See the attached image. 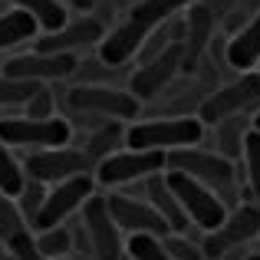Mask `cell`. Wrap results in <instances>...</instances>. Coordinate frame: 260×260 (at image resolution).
Segmentation results:
<instances>
[{"instance_id":"cell-15","label":"cell","mask_w":260,"mask_h":260,"mask_svg":"<svg viewBox=\"0 0 260 260\" xmlns=\"http://www.w3.org/2000/svg\"><path fill=\"white\" fill-rule=\"evenodd\" d=\"M184 17V37H181V73H194V66L204 59L211 40L217 37V17L201 4L191 0L181 10Z\"/></svg>"},{"instance_id":"cell-2","label":"cell","mask_w":260,"mask_h":260,"mask_svg":"<svg viewBox=\"0 0 260 260\" xmlns=\"http://www.w3.org/2000/svg\"><path fill=\"white\" fill-rule=\"evenodd\" d=\"M204 142V122L198 115H152V119H132L125 128L128 148H155L172 152L184 145Z\"/></svg>"},{"instance_id":"cell-25","label":"cell","mask_w":260,"mask_h":260,"mask_svg":"<svg viewBox=\"0 0 260 260\" xmlns=\"http://www.w3.org/2000/svg\"><path fill=\"white\" fill-rule=\"evenodd\" d=\"M241 175H244V181H247L250 198H257V201H260V132H257L254 125H250L247 135H244Z\"/></svg>"},{"instance_id":"cell-26","label":"cell","mask_w":260,"mask_h":260,"mask_svg":"<svg viewBox=\"0 0 260 260\" xmlns=\"http://www.w3.org/2000/svg\"><path fill=\"white\" fill-rule=\"evenodd\" d=\"M33 241H37L40 254L46 260H63L73 254V237H70V224H56V228H43L33 231Z\"/></svg>"},{"instance_id":"cell-32","label":"cell","mask_w":260,"mask_h":260,"mask_svg":"<svg viewBox=\"0 0 260 260\" xmlns=\"http://www.w3.org/2000/svg\"><path fill=\"white\" fill-rule=\"evenodd\" d=\"M26 228H30V224L23 221L17 201H13L10 194H4V191H0V241L7 244L13 234H20V231H26Z\"/></svg>"},{"instance_id":"cell-17","label":"cell","mask_w":260,"mask_h":260,"mask_svg":"<svg viewBox=\"0 0 260 260\" xmlns=\"http://www.w3.org/2000/svg\"><path fill=\"white\" fill-rule=\"evenodd\" d=\"M145 33H148V26H142L139 20H132V17L115 20L112 26H106L102 40L95 43V56L109 66H132L135 56H139V50H142Z\"/></svg>"},{"instance_id":"cell-8","label":"cell","mask_w":260,"mask_h":260,"mask_svg":"<svg viewBox=\"0 0 260 260\" xmlns=\"http://www.w3.org/2000/svg\"><path fill=\"white\" fill-rule=\"evenodd\" d=\"M95 191H99V184H95L92 172L73 175V178L56 181V184H46V198H43V208H40L37 221H33V231L66 224L73 214H79V208L86 204V198L95 194Z\"/></svg>"},{"instance_id":"cell-37","label":"cell","mask_w":260,"mask_h":260,"mask_svg":"<svg viewBox=\"0 0 260 260\" xmlns=\"http://www.w3.org/2000/svg\"><path fill=\"white\" fill-rule=\"evenodd\" d=\"M66 7H73V10H79V13H89L95 7V0H66Z\"/></svg>"},{"instance_id":"cell-7","label":"cell","mask_w":260,"mask_h":260,"mask_svg":"<svg viewBox=\"0 0 260 260\" xmlns=\"http://www.w3.org/2000/svg\"><path fill=\"white\" fill-rule=\"evenodd\" d=\"M165 181H168V188L175 191V198H178V204H181L184 217H188L198 231L208 234V231H214L217 224L224 221L228 204H224L221 198L208 188V184H201L198 178H191V175H184V172H175V168H165Z\"/></svg>"},{"instance_id":"cell-24","label":"cell","mask_w":260,"mask_h":260,"mask_svg":"<svg viewBox=\"0 0 260 260\" xmlns=\"http://www.w3.org/2000/svg\"><path fill=\"white\" fill-rule=\"evenodd\" d=\"M188 4H191V0H132L125 17L139 20L142 26H148V30H152L155 23H161V20H172L175 13H181Z\"/></svg>"},{"instance_id":"cell-13","label":"cell","mask_w":260,"mask_h":260,"mask_svg":"<svg viewBox=\"0 0 260 260\" xmlns=\"http://www.w3.org/2000/svg\"><path fill=\"white\" fill-rule=\"evenodd\" d=\"M79 56L76 53H43V50H26L17 53L4 63V76H20V79H37V83H59L76 73Z\"/></svg>"},{"instance_id":"cell-12","label":"cell","mask_w":260,"mask_h":260,"mask_svg":"<svg viewBox=\"0 0 260 260\" xmlns=\"http://www.w3.org/2000/svg\"><path fill=\"white\" fill-rule=\"evenodd\" d=\"M23 161V175L33 178V181H43V184H56L66 181L73 175H83L92 172V161L83 155V148H73V145H59V148H37L30 152Z\"/></svg>"},{"instance_id":"cell-16","label":"cell","mask_w":260,"mask_h":260,"mask_svg":"<svg viewBox=\"0 0 260 260\" xmlns=\"http://www.w3.org/2000/svg\"><path fill=\"white\" fill-rule=\"evenodd\" d=\"M106 204H109V211H112L115 224H119L122 231H128V234H158V237L168 234L165 217L148 201H142V198H132V194H125V191L112 188L106 194Z\"/></svg>"},{"instance_id":"cell-34","label":"cell","mask_w":260,"mask_h":260,"mask_svg":"<svg viewBox=\"0 0 260 260\" xmlns=\"http://www.w3.org/2000/svg\"><path fill=\"white\" fill-rule=\"evenodd\" d=\"M7 250L13 254V260H46L43 254H40L37 241H33V231H20V234H13L10 241H7Z\"/></svg>"},{"instance_id":"cell-19","label":"cell","mask_w":260,"mask_h":260,"mask_svg":"<svg viewBox=\"0 0 260 260\" xmlns=\"http://www.w3.org/2000/svg\"><path fill=\"white\" fill-rule=\"evenodd\" d=\"M139 184H142V191H145V201L152 204V208L158 211L161 217H165L168 231H188V228H191V221L184 217V211H181V204H178L175 191L168 188L165 172H155V175L142 178Z\"/></svg>"},{"instance_id":"cell-35","label":"cell","mask_w":260,"mask_h":260,"mask_svg":"<svg viewBox=\"0 0 260 260\" xmlns=\"http://www.w3.org/2000/svg\"><path fill=\"white\" fill-rule=\"evenodd\" d=\"M201 4L208 7V10H211V13H214V17H217V23H221V20L228 17V13L234 10V7L241 4V0H201Z\"/></svg>"},{"instance_id":"cell-22","label":"cell","mask_w":260,"mask_h":260,"mask_svg":"<svg viewBox=\"0 0 260 260\" xmlns=\"http://www.w3.org/2000/svg\"><path fill=\"white\" fill-rule=\"evenodd\" d=\"M247 128H250V112H237V115H228V119L214 122V152L231 161H241Z\"/></svg>"},{"instance_id":"cell-33","label":"cell","mask_w":260,"mask_h":260,"mask_svg":"<svg viewBox=\"0 0 260 260\" xmlns=\"http://www.w3.org/2000/svg\"><path fill=\"white\" fill-rule=\"evenodd\" d=\"M20 115H26V119H50V115H56V99H53V89H50V83H46V86H40L37 92H33L30 99L23 102Z\"/></svg>"},{"instance_id":"cell-36","label":"cell","mask_w":260,"mask_h":260,"mask_svg":"<svg viewBox=\"0 0 260 260\" xmlns=\"http://www.w3.org/2000/svg\"><path fill=\"white\" fill-rule=\"evenodd\" d=\"M244 247H247V244H241V247H231V250H224V254L217 257V260H244V257H247V254H244Z\"/></svg>"},{"instance_id":"cell-5","label":"cell","mask_w":260,"mask_h":260,"mask_svg":"<svg viewBox=\"0 0 260 260\" xmlns=\"http://www.w3.org/2000/svg\"><path fill=\"white\" fill-rule=\"evenodd\" d=\"M165 172V152L155 148H119L92 165V178L99 188H122V184H139L142 178Z\"/></svg>"},{"instance_id":"cell-20","label":"cell","mask_w":260,"mask_h":260,"mask_svg":"<svg viewBox=\"0 0 260 260\" xmlns=\"http://www.w3.org/2000/svg\"><path fill=\"white\" fill-rule=\"evenodd\" d=\"M119 145H125V122H115V119H102L95 122L89 132H83V155L89 161H99L106 158V155L119 152Z\"/></svg>"},{"instance_id":"cell-10","label":"cell","mask_w":260,"mask_h":260,"mask_svg":"<svg viewBox=\"0 0 260 260\" xmlns=\"http://www.w3.org/2000/svg\"><path fill=\"white\" fill-rule=\"evenodd\" d=\"M254 237H260V201L257 204H234V208L224 214V221L217 224L214 231H208L201 241V250L208 260H217L224 250L241 247V244H250Z\"/></svg>"},{"instance_id":"cell-30","label":"cell","mask_w":260,"mask_h":260,"mask_svg":"<svg viewBox=\"0 0 260 260\" xmlns=\"http://www.w3.org/2000/svg\"><path fill=\"white\" fill-rule=\"evenodd\" d=\"M43 198H46V184H43V181H33V178H26L23 188L13 194V201H17V208H20V214H23V221L30 224V231H33V221H37L40 208H43Z\"/></svg>"},{"instance_id":"cell-14","label":"cell","mask_w":260,"mask_h":260,"mask_svg":"<svg viewBox=\"0 0 260 260\" xmlns=\"http://www.w3.org/2000/svg\"><path fill=\"white\" fill-rule=\"evenodd\" d=\"M106 33V26L92 17V13H79V17H70L63 26L50 33H37L33 40V50L43 53H83L86 46H95Z\"/></svg>"},{"instance_id":"cell-3","label":"cell","mask_w":260,"mask_h":260,"mask_svg":"<svg viewBox=\"0 0 260 260\" xmlns=\"http://www.w3.org/2000/svg\"><path fill=\"white\" fill-rule=\"evenodd\" d=\"M66 109L86 119H115L132 122L142 115V102L128 92V86H102V83H76L66 92Z\"/></svg>"},{"instance_id":"cell-29","label":"cell","mask_w":260,"mask_h":260,"mask_svg":"<svg viewBox=\"0 0 260 260\" xmlns=\"http://www.w3.org/2000/svg\"><path fill=\"white\" fill-rule=\"evenodd\" d=\"M125 254L128 260H172V254L165 250L158 234H128Z\"/></svg>"},{"instance_id":"cell-9","label":"cell","mask_w":260,"mask_h":260,"mask_svg":"<svg viewBox=\"0 0 260 260\" xmlns=\"http://www.w3.org/2000/svg\"><path fill=\"white\" fill-rule=\"evenodd\" d=\"M79 221H83L89 244H92V257L95 260H122L125 257V237L122 228L115 224L112 211L106 204V194H89L86 204L79 208Z\"/></svg>"},{"instance_id":"cell-1","label":"cell","mask_w":260,"mask_h":260,"mask_svg":"<svg viewBox=\"0 0 260 260\" xmlns=\"http://www.w3.org/2000/svg\"><path fill=\"white\" fill-rule=\"evenodd\" d=\"M165 168H175V172H184L191 178H198L201 184H208L224 204H241L234 201V188H237V178H244L237 172V161L217 155L214 148H201V145H184V148H172L165 152Z\"/></svg>"},{"instance_id":"cell-6","label":"cell","mask_w":260,"mask_h":260,"mask_svg":"<svg viewBox=\"0 0 260 260\" xmlns=\"http://www.w3.org/2000/svg\"><path fill=\"white\" fill-rule=\"evenodd\" d=\"M254 109H260V76L257 70H250V73H237V79H231V83L211 89L198 106V119L204 125H214L228 115L254 112Z\"/></svg>"},{"instance_id":"cell-28","label":"cell","mask_w":260,"mask_h":260,"mask_svg":"<svg viewBox=\"0 0 260 260\" xmlns=\"http://www.w3.org/2000/svg\"><path fill=\"white\" fill-rule=\"evenodd\" d=\"M26 175H23V161L13 155V148L7 145L4 139H0V191L4 194H17L20 188H23Z\"/></svg>"},{"instance_id":"cell-4","label":"cell","mask_w":260,"mask_h":260,"mask_svg":"<svg viewBox=\"0 0 260 260\" xmlns=\"http://www.w3.org/2000/svg\"><path fill=\"white\" fill-rule=\"evenodd\" d=\"M0 139L10 148H59L70 145L76 139L73 122L63 115H50V119H26V115H0Z\"/></svg>"},{"instance_id":"cell-31","label":"cell","mask_w":260,"mask_h":260,"mask_svg":"<svg viewBox=\"0 0 260 260\" xmlns=\"http://www.w3.org/2000/svg\"><path fill=\"white\" fill-rule=\"evenodd\" d=\"M161 244L172 254V260H208L201 250V241H188V231H168V234H161Z\"/></svg>"},{"instance_id":"cell-39","label":"cell","mask_w":260,"mask_h":260,"mask_svg":"<svg viewBox=\"0 0 260 260\" xmlns=\"http://www.w3.org/2000/svg\"><path fill=\"white\" fill-rule=\"evenodd\" d=\"M244 260H260V250H257V254H247V257H244Z\"/></svg>"},{"instance_id":"cell-23","label":"cell","mask_w":260,"mask_h":260,"mask_svg":"<svg viewBox=\"0 0 260 260\" xmlns=\"http://www.w3.org/2000/svg\"><path fill=\"white\" fill-rule=\"evenodd\" d=\"M7 4L30 13V17L37 20L40 33H50V30H56V26H63L66 20H70L66 0H7Z\"/></svg>"},{"instance_id":"cell-40","label":"cell","mask_w":260,"mask_h":260,"mask_svg":"<svg viewBox=\"0 0 260 260\" xmlns=\"http://www.w3.org/2000/svg\"><path fill=\"white\" fill-rule=\"evenodd\" d=\"M257 76H260V63H257Z\"/></svg>"},{"instance_id":"cell-18","label":"cell","mask_w":260,"mask_h":260,"mask_svg":"<svg viewBox=\"0 0 260 260\" xmlns=\"http://www.w3.org/2000/svg\"><path fill=\"white\" fill-rule=\"evenodd\" d=\"M224 59L234 73H250L260 63V10L224 40Z\"/></svg>"},{"instance_id":"cell-38","label":"cell","mask_w":260,"mask_h":260,"mask_svg":"<svg viewBox=\"0 0 260 260\" xmlns=\"http://www.w3.org/2000/svg\"><path fill=\"white\" fill-rule=\"evenodd\" d=\"M250 125H254L257 132H260V109H254V112H250Z\"/></svg>"},{"instance_id":"cell-21","label":"cell","mask_w":260,"mask_h":260,"mask_svg":"<svg viewBox=\"0 0 260 260\" xmlns=\"http://www.w3.org/2000/svg\"><path fill=\"white\" fill-rule=\"evenodd\" d=\"M37 33H40V26L26 10L7 7V10L0 13V53L13 50V46H23V43H33Z\"/></svg>"},{"instance_id":"cell-27","label":"cell","mask_w":260,"mask_h":260,"mask_svg":"<svg viewBox=\"0 0 260 260\" xmlns=\"http://www.w3.org/2000/svg\"><path fill=\"white\" fill-rule=\"evenodd\" d=\"M40 86H46V83H37V79H20V76H4V73H0V109H4V112L17 109V112H20L23 102L30 99Z\"/></svg>"},{"instance_id":"cell-11","label":"cell","mask_w":260,"mask_h":260,"mask_svg":"<svg viewBox=\"0 0 260 260\" xmlns=\"http://www.w3.org/2000/svg\"><path fill=\"white\" fill-rule=\"evenodd\" d=\"M178 76H181V43H172L168 50H161L158 56L139 63V70L128 73L125 86H128V92L142 102V109H145V102L158 99Z\"/></svg>"}]
</instances>
